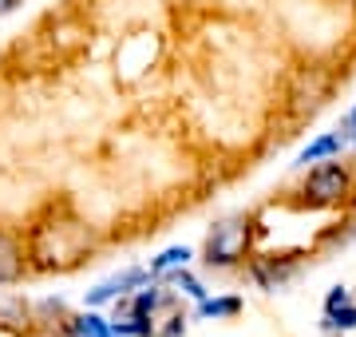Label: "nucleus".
I'll list each match as a JSON object with an SVG mask.
<instances>
[{"label": "nucleus", "instance_id": "obj_1", "mask_svg": "<svg viewBox=\"0 0 356 337\" xmlns=\"http://www.w3.org/2000/svg\"><path fill=\"white\" fill-rule=\"evenodd\" d=\"M103 246V234L83 214L72 210V203H51L40 210V219L24 230L28 270L32 274H67L95 258Z\"/></svg>", "mask_w": 356, "mask_h": 337}, {"label": "nucleus", "instance_id": "obj_7", "mask_svg": "<svg viewBox=\"0 0 356 337\" xmlns=\"http://www.w3.org/2000/svg\"><path fill=\"white\" fill-rule=\"evenodd\" d=\"M28 250L24 234L13 226H0V285H20L28 278Z\"/></svg>", "mask_w": 356, "mask_h": 337}, {"label": "nucleus", "instance_id": "obj_9", "mask_svg": "<svg viewBox=\"0 0 356 337\" xmlns=\"http://www.w3.org/2000/svg\"><path fill=\"white\" fill-rule=\"evenodd\" d=\"M341 151H344L341 131H325V135H317V139L309 143V147H301V155H297V167H309V163H325V159H341Z\"/></svg>", "mask_w": 356, "mask_h": 337}, {"label": "nucleus", "instance_id": "obj_10", "mask_svg": "<svg viewBox=\"0 0 356 337\" xmlns=\"http://www.w3.org/2000/svg\"><path fill=\"white\" fill-rule=\"evenodd\" d=\"M67 329H72V337H115L111 318H103L99 310H88V306H83V313L67 318Z\"/></svg>", "mask_w": 356, "mask_h": 337}, {"label": "nucleus", "instance_id": "obj_19", "mask_svg": "<svg viewBox=\"0 0 356 337\" xmlns=\"http://www.w3.org/2000/svg\"><path fill=\"white\" fill-rule=\"evenodd\" d=\"M0 337H20V329H16V325H8V322H0Z\"/></svg>", "mask_w": 356, "mask_h": 337}, {"label": "nucleus", "instance_id": "obj_15", "mask_svg": "<svg viewBox=\"0 0 356 337\" xmlns=\"http://www.w3.org/2000/svg\"><path fill=\"white\" fill-rule=\"evenodd\" d=\"M353 298V290L348 285H332L329 294H325V301H321V310H332V306H341V301Z\"/></svg>", "mask_w": 356, "mask_h": 337}, {"label": "nucleus", "instance_id": "obj_12", "mask_svg": "<svg viewBox=\"0 0 356 337\" xmlns=\"http://www.w3.org/2000/svg\"><path fill=\"white\" fill-rule=\"evenodd\" d=\"M321 329L325 334H353L356 329V301H341L332 310H321Z\"/></svg>", "mask_w": 356, "mask_h": 337}, {"label": "nucleus", "instance_id": "obj_6", "mask_svg": "<svg viewBox=\"0 0 356 337\" xmlns=\"http://www.w3.org/2000/svg\"><path fill=\"white\" fill-rule=\"evenodd\" d=\"M147 278H151V274H147V266H127V270H119V274H111V278H103L99 285H91L88 294H83V306H88V310L115 306L119 298L135 294V290H139Z\"/></svg>", "mask_w": 356, "mask_h": 337}, {"label": "nucleus", "instance_id": "obj_4", "mask_svg": "<svg viewBox=\"0 0 356 337\" xmlns=\"http://www.w3.org/2000/svg\"><path fill=\"white\" fill-rule=\"evenodd\" d=\"M329 91H332L329 68L305 64V68H297V72H293L289 88H285V107L293 111V119H305V116H313V111L329 100Z\"/></svg>", "mask_w": 356, "mask_h": 337}, {"label": "nucleus", "instance_id": "obj_5", "mask_svg": "<svg viewBox=\"0 0 356 337\" xmlns=\"http://www.w3.org/2000/svg\"><path fill=\"white\" fill-rule=\"evenodd\" d=\"M297 270H301L297 254H250L245 258V274L257 290H281L297 278Z\"/></svg>", "mask_w": 356, "mask_h": 337}, {"label": "nucleus", "instance_id": "obj_14", "mask_svg": "<svg viewBox=\"0 0 356 337\" xmlns=\"http://www.w3.org/2000/svg\"><path fill=\"white\" fill-rule=\"evenodd\" d=\"M341 139H344V147H356V104L344 111V119H341Z\"/></svg>", "mask_w": 356, "mask_h": 337}, {"label": "nucleus", "instance_id": "obj_13", "mask_svg": "<svg viewBox=\"0 0 356 337\" xmlns=\"http://www.w3.org/2000/svg\"><path fill=\"white\" fill-rule=\"evenodd\" d=\"M163 282L170 285V290H178L182 298H191V301H202L206 294H210V290L202 285V278H194V274L186 270V266H182V270H170V274L163 278Z\"/></svg>", "mask_w": 356, "mask_h": 337}, {"label": "nucleus", "instance_id": "obj_2", "mask_svg": "<svg viewBox=\"0 0 356 337\" xmlns=\"http://www.w3.org/2000/svg\"><path fill=\"white\" fill-rule=\"evenodd\" d=\"M254 234L257 222L250 210H234L226 219H218L210 230H206L202 242V262L210 270H238L245 266V258L254 254Z\"/></svg>", "mask_w": 356, "mask_h": 337}, {"label": "nucleus", "instance_id": "obj_16", "mask_svg": "<svg viewBox=\"0 0 356 337\" xmlns=\"http://www.w3.org/2000/svg\"><path fill=\"white\" fill-rule=\"evenodd\" d=\"M20 337H56V334H44V329H32V334H24V329H20ZM60 337H72V329H60Z\"/></svg>", "mask_w": 356, "mask_h": 337}, {"label": "nucleus", "instance_id": "obj_17", "mask_svg": "<svg viewBox=\"0 0 356 337\" xmlns=\"http://www.w3.org/2000/svg\"><path fill=\"white\" fill-rule=\"evenodd\" d=\"M20 8V0H0V16H8V13H16Z\"/></svg>", "mask_w": 356, "mask_h": 337}, {"label": "nucleus", "instance_id": "obj_18", "mask_svg": "<svg viewBox=\"0 0 356 337\" xmlns=\"http://www.w3.org/2000/svg\"><path fill=\"white\" fill-rule=\"evenodd\" d=\"M344 210H348V222L356 226V187H353V198H348V207H344Z\"/></svg>", "mask_w": 356, "mask_h": 337}, {"label": "nucleus", "instance_id": "obj_3", "mask_svg": "<svg viewBox=\"0 0 356 337\" xmlns=\"http://www.w3.org/2000/svg\"><path fill=\"white\" fill-rule=\"evenodd\" d=\"M353 187H356V171L341 159H325V163H313L297 191V203L309 210H344L348 198H353Z\"/></svg>", "mask_w": 356, "mask_h": 337}, {"label": "nucleus", "instance_id": "obj_8", "mask_svg": "<svg viewBox=\"0 0 356 337\" xmlns=\"http://www.w3.org/2000/svg\"><path fill=\"white\" fill-rule=\"evenodd\" d=\"M242 310H245V301L238 298V294H222V298H210V294H206L202 301H194L191 318H202V322H234Z\"/></svg>", "mask_w": 356, "mask_h": 337}, {"label": "nucleus", "instance_id": "obj_11", "mask_svg": "<svg viewBox=\"0 0 356 337\" xmlns=\"http://www.w3.org/2000/svg\"><path fill=\"white\" fill-rule=\"evenodd\" d=\"M191 258H194V250H191V246H166V250H159V254L147 262V274H151V278H166L170 270H182V266H191Z\"/></svg>", "mask_w": 356, "mask_h": 337}]
</instances>
